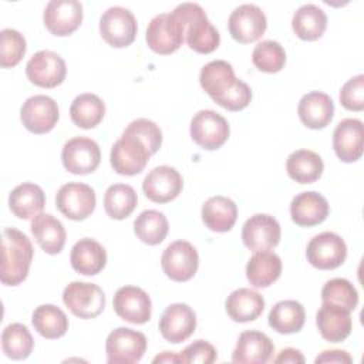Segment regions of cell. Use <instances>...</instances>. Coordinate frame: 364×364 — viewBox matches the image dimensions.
<instances>
[{"instance_id": "46", "label": "cell", "mask_w": 364, "mask_h": 364, "mask_svg": "<svg viewBox=\"0 0 364 364\" xmlns=\"http://www.w3.org/2000/svg\"><path fill=\"white\" fill-rule=\"evenodd\" d=\"M179 355H181V361L185 364H192V363L210 364L218 358L215 347L205 340H196L191 343L183 348V351H181Z\"/></svg>"}, {"instance_id": "40", "label": "cell", "mask_w": 364, "mask_h": 364, "mask_svg": "<svg viewBox=\"0 0 364 364\" xmlns=\"http://www.w3.org/2000/svg\"><path fill=\"white\" fill-rule=\"evenodd\" d=\"M34 347L33 336L28 328L21 323L9 324L1 333L3 353L11 360L27 358Z\"/></svg>"}, {"instance_id": "25", "label": "cell", "mask_w": 364, "mask_h": 364, "mask_svg": "<svg viewBox=\"0 0 364 364\" xmlns=\"http://www.w3.org/2000/svg\"><path fill=\"white\" fill-rule=\"evenodd\" d=\"M297 112L300 121L311 129L327 127L334 117V102L326 92L311 91L301 97Z\"/></svg>"}, {"instance_id": "21", "label": "cell", "mask_w": 364, "mask_h": 364, "mask_svg": "<svg viewBox=\"0 0 364 364\" xmlns=\"http://www.w3.org/2000/svg\"><path fill=\"white\" fill-rule=\"evenodd\" d=\"M274 353V344L262 331L246 330L236 343L232 353V361L240 364H264Z\"/></svg>"}, {"instance_id": "10", "label": "cell", "mask_w": 364, "mask_h": 364, "mask_svg": "<svg viewBox=\"0 0 364 364\" xmlns=\"http://www.w3.org/2000/svg\"><path fill=\"white\" fill-rule=\"evenodd\" d=\"M307 260L320 270H331L341 266L347 257L346 242L334 232L316 235L306 249Z\"/></svg>"}, {"instance_id": "3", "label": "cell", "mask_w": 364, "mask_h": 364, "mask_svg": "<svg viewBox=\"0 0 364 364\" xmlns=\"http://www.w3.org/2000/svg\"><path fill=\"white\" fill-rule=\"evenodd\" d=\"M151 154L141 138L124 131L111 148V166L119 175L132 176L144 171Z\"/></svg>"}, {"instance_id": "7", "label": "cell", "mask_w": 364, "mask_h": 364, "mask_svg": "<svg viewBox=\"0 0 364 364\" xmlns=\"http://www.w3.org/2000/svg\"><path fill=\"white\" fill-rule=\"evenodd\" d=\"M63 301L80 318H94L105 307V294L94 283L71 282L63 291Z\"/></svg>"}, {"instance_id": "11", "label": "cell", "mask_w": 364, "mask_h": 364, "mask_svg": "<svg viewBox=\"0 0 364 364\" xmlns=\"http://www.w3.org/2000/svg\"><path fill=\"white\" fill-rule=\"evenodd\" d=\"M199 256L192 243L175 240L166 246L161 257L164 273L175 282H188L198 270Z\"/></svg>"}, {"instance_id": "9", "label": "cell", "mask_w": 364, "mask_h": 364, "mask_svg": "<svg viewBox=\"0 0 364 364\" xmlns=\"http://www.w3.org/2000/svg\"><path fill=\"white\" fill-rule=\"evenodd\" d=\"M97 198L94 189L81 182L63 185L55 195L57 209L71 220H84L95 209Z\"/></svg>"}, {"instance_id": "19", "label": "cell", "mask_w": 364, "mask_h": 364, "mask_svg": "<svg viewBox=\"0 0 364 364\" xmlns=\"http://www.w3.org/2000/svg\"><path fill=\"white\" fill-rule=\"evenodd\" d=\"M183 182L181 173L168 165H161L148 172L142 182L145 196L155 203L173 200L182 191Z\"/></svg>"}, {"instance_id": "15", "label": "cell", "mask_w": 364, "mask_h": 364, "mask_svg": "<svg viewBox=\"0 0 364 364\" xmlns=\"http://www.w3.org/2000/svg\"><path fill=\"white\" fill-rule=\"evenodd\" d=\"M20 118L24 128L30 132L46 134L55 127L60 118L58 105L48 95H33L23 104Z\"/></svg>"}, {"instance_id": "1", "label": "cell", "mask_w": 364, "mask_h": 364, "mask_svg": "<svg viewBox=\"0 0 364 364\" xmlns=\"http://www.w3.org/2000/svg\"><path fill=\"white\" fill-rule=\"evenodd\" d=\"M33 255V245L24 233L14 228H6L1 239V283L6 286L20 284L28 274Z\"/></svg>"}, {"instance_id": "29", "label": "cell", "mask_w": 364, "mask_h": 364, "mask_svg": "<svg viewBox=\"0 0 364 364\" xmlns=\"http://www.w3.org/2000/svg\"><path fill=\"white\" fill-rule=\"evenodd\" d=\"M46 205L43 189L31 182L17 185L9 195V208L20 219H34Z\"/></svg>"}, {"instance_id": "16", "label": "cell", "mask_w": 364, "mask_h": 364, "mask_svg": "<svg viewBox=\"0 0 364 364\" xmlns=\"http://www.w3.org/2000/svg\"><path fill=\"white\" fill-rule=\"evenodd\" d=\"M242 240L252 252L274 249L280 242V225L270 215H253L242 228Z\"/></svg>"}, {"instance_id": "6", "label": "cell", "mask_w": 364, "mask_h": 364, "mask_svg": "<svg viewBox=\"0 0 364 364\" xmlns=\"http://www.w3.org/2000/svg\"><path fill=\"white\" fill-rule=\"evenodd\" d=\"M136 18L131 10L114 6L107 9L100 18V34L107 44L115 48L129 46L136 37Z\"/></svg>"}, {"instance_id": "5", "label": "cell", "mask_w": 364, "mask_h": 364, "mask_svg": "<svg viewBox=\"0 0 364 364\" xmlns=\"http://www.w3.org/2000/svg\"><path fill=\"white\" fill-rule=\"evenodd\" d=\"M146 350V337L141 331L118 327L105 341L108 364H132L142 358Z\"/></svg>"}, {"instance_id": "36", "label": "cell", "mask_w": 364, "mask_h": 364, "mask_svg": "<svg viewBox=\"0 0 364 364\" xmlns=\"http://www.w3.org/2000/svg\"><path fill=\"white\" fill-rule=\"evenodd\" d=\"M105 114V104L102 100L91 92L80 94L74 98L70 107L71 121L84 129L97 127Z\"/></svg>"}, {"instance_id": "38", "label": "cell", "mask_w": 364, "mask_h": 364, "mask_svg": "<svg viewBox=\"0 0 364 364\" xmlns=\"http://www.w3.org/2000/svg\"><path fill=\"white\" fill-rule=\"evenodd\" d=\"M138 203L135 189L127 183L111 185L104 195V209L111 219L122 220L128 218Z\"/></svg>"}, {"instance_id": "44", "label": "cell", "mask_w": 364, "mask_h": 364, "mask_svg": "<svg viewBox=\"0 0 364 364\" xmlns=\"http://www.w3.org/2000/svg\"><path fill=\"white\" fill-rule=\"evenodd\" d=\"M127 132H131L142 139L145 146L148 148L149 154L154 155L158 152L162 144V131L161 128L151 119L146 118H138L128 124L125 128Z\"/></svg>"}, {"instance_id": "13", "label": "cell", "mask_w": 364, "mask_h": 364, "mask_svg": "<svg viewBox=\"0 0 364 364\" xmlns=\"http://www.w3.org/2000/svg\"><path fill=\"white\" fill-rule=\"evenodd\" d=\"M229 33L233 40L247 44L259 40L267 27V20L262 9L256 4H240L229 16Z\"/></svg>"}, {"instance_id": "12", "label": "cell", "mask_w": 364, "mask_h": 364, "mask_svg": "<svg viewBox=\"0 0 364 364\" xmlns=\"http://www.w3.org/2000/svg\"><path fill=\"white\" fill-rule=\"evenodd\" d=\"M61 161L68 172L87 175L98 168L101 151L94 139L87 136H74L64 144Z\"/></svg>"}, {"instance_id": "17", "label": "cell", "mask_w": 364, "mask_h": 364, "mask_svg": "<svg viewBox=\"0 0 364 364\" xmlns=\"http://www.w3.org/2000/svg\"><path fill=\"white\" fill-rule=\"evenodd\" d=\"M44 26L54 36H70L82 21V4L77 0H51L43 13Z\"/></svg>"}, {"instance_id": "35", "label": "cell", "mask_w": 364, "mask_h": 364, "mask_svg": "<svg viewBox=\"0 0 364 364\" xmlns=\"http://www.w3.org/2000/svg\"><path fill=\"white\" fill-rule=\"evenodd\" d=\"M269 326L280 334L297 333L303 328L306 313L304 307L296 300H282L269 313Z\"/></svg>"}, {"instance_id": "26", "label": "cell", "mask_w": 364, "mask_h": 364, "mask_svg": "<svg viewBox=\"0 0 364 364\" xmlns=\"http://www.w3.org/2000/svg\"><path fill=\"white\" fill-rule=\"evenodd\" d=\"M316 324L321 337L330 343L346 340L353 328L350 311L326 303H323L316 314Z\"/></svg>"}, {"instance_id": "14", "label": "cell", "mask_w": 364, "mask_h": 364, "mask_svg": "<svg viewBox=\"0 0 364 364\" xmlns=\"http://www.w3.org/2000/svg\"><path fill=\"white\" fill-rule=\"evenodd\" d=\"M26 74L34 85L54 88L64 81L67 67L65 61L57 53L40 50L27 61Z\"/></svg>"}, {"instance_id": "32", "label": "cell", "mask_w": 364, "mask_h": 364, "mask_svg": "<svg viewBox=\"0 0 364 364\" xmlns=\"http://www.w3.org/2000/svg\"><path fill=\"white\" fill-rule=\"evenodd\" d=\"M282 273V260L274 252H255L246 264V277L253 287H267L273 284Z\"/></svg>"}, {"instance_id": "8", "label": "cell", "mask_w": 364, "mask_h": 364, "mask_svg": "<svg viewBox=\"0 0 364 364\" xmlns=\"http://www.w3.org/2000/svg\"><path fill=\"white\" fill-rule=\"evenodd\" d=\"M230 128L225 117L213 109L198 111L191 121V136L202 148L213 151L229 138Z\"/></svg>"}, {"instance_id": "30", "label": "cell", "mask_w": 364, "mask_h": 364, "mask_svg": "<svg viewBox=\"0 0 364 364\" xmlns=\"http://www.w3.org/2000/svg\"><path fill=\"white\" fill-rule=\"evenodd\" d=\"M237 219L236 203L226 196H212L202 206V220L212 232H229Z\"/></svg>"}, {"instance_id": "34", "label": "cell", "mask_w": 364, "mask_h": 364, "mask_svg": "<svg viewBox=\"0 0 364 364\" xmlns=\"http://www.w3.org/2000/svg\"><path fill=\"white\" fill-rule=\"evenodd\" d=\"M289 176L299 183L316 182L324 169L323 159L310 149H297L291 152L286 161Z\"/></svg>"}, {"instance_id": "18", "label": "cell", "mask_w": 364, "mask_h": 364, "mask_svg": "<svg viewBox=\"0 0 364 364\" xmlns=\"http://www.w3.org/2000/svg\"><path fill=\"white\" fill-rule=\"evenodd\" d=\"M118 317L132 324H144L151 318L152 303L145 290L136 286L119 287L112 300Z\"/></svg>"}, {"instance_id": "43", "label": "cell", "mask_w": 364, "mask_h": 364, "mask_svg": "<svg viewBox=\"0 0 364 364\" xmlns=\"http://www.w3.org/2000/svg\"><path fill=\"white\" fill-rule=\"evenodd\" d=\"M27 44L21 33L13 28H4L0 31V65L10 68L17 65L24 53Z\"/></svg>"}, {"instance_id": "49", "label": "cell", "mask_w": 364, "mask_h": 364, "mask_svg": "<svg viewBox=\"0 0 364 364\" xmlns=\"http://www.w3.org/2000/svg\"><path fill=\"white\" fill-rule=\"evenodd\" d=\"M154 363H182L181 355L169 351H164L161 355H156L154 358Z\"/></svg>"}, {"instance_id": "33", "label": "cell", "mask_w": 364, "mask_h": 364, "mask_svg": "<svg viewBox=\"0 0 364 364\" xmlns=\"http://www.w3.org/2000/svg\"><path fill=\"white\" fill-rule=\"evenodd\" d=\"M327 27L326 13L316 4L300 6L291 18V28L294 34L306 41L318 40Z\"/></svg>"}, {"instance_id": "47", "label": "cell", "mask_w": 364, "mask_h": 364, "mask_svg": "<svg viewBox=\"0 0 364 364\" xmlns=\"http://www.w3.org/2000/svg\"><path fill=\"white\" fill-rule=\"evenodd\" d=\"M316 364H321V363H353V358L351 355L344 351V350H324L321 351L316 360H314Z\"/></svg>"}, {"instance_id": "27", "label": "cell", "mask_w": 364, "mask_h": 364, "mask_svg": "<svg viewBox=\"0 0 364 364\" xmlns=\"http://www.w3.org/2000/svg\"><path fill=\"white\" fill-rule=\"evenodd\" d=\"M70 262L77 273L94 276L104 269L107 263V252L97 240L84 237L73 246Z\"/></svg>"}, {"instance_id": "42", "label": "cell", "mask_w": 364, "mask_h": 364, "mask_svg": "<svg viewBox=\"0 0 364 364\" xmlns=\"http://www.w3.org/2000/svg\"><path fill=\"white\" fill-rule=\"evenodd\" d=\"M252 61L255 67L263 73H279L286 64V51L280 43L263 40L253 48Z\"/></svg>"}, {"instance_id": "41", "label": "cell", "mask_w": 364, "mask_h": 364, "mask_svg": "<svg viewBox=\"0 0 364 364\" xmlns=\"http://www.w3.org/2000/svg\"><path fill=\"white\" fill-rule=\"evenodd\" d=\"M321 300L326 304H333L351 313L358 304V293L350 280L336 277L323 286Z\"/></svg>"}, {"instance_id": "4", "label": "cell", "mask_w": 364, "mask_h": 364, "mask_svg": "<svg viewBox=\"0 0 364 364\" xmlns=\"http://www.w3.org/2000/svg\"><path fill=\"white\" fill-rule=\"evenodd\" d=\"M145 38L152 51L166 55L182 46L185 26L173 13H162L149 21Z\"/></svg>"}, {"instance_id": "39", "label": "cell", "mask_w": 364, "mask_h": 364, "mask_svg": "<svg viewBox=\"0 0 364 364\" xmlns=\"http://www.w3.org/2000/svg\"><path fill=\"white\" fill-rule=\"evenodd\" d=\"M168 219L166 216L155 209L141 212L134 220V232L139 240L146 245H159L168 235Z\"/></svg>"}, {"instance_id": "23", "label": "cell", "mask_w": 364, "mask_h": 364, "mask_svg": "<svg viewBox=\"0 0 364 364\" xmlns=\"http://www.w3.org/2000/svg\"><path fill=\"white\" fill-rule=\"evenodd\" d=\"M328 212L330 206L327 199L314 191L296 195L290 203L291 220L304 228L320 225L326 220Z\"/></svg>"}, {"instance_id": "28", "label": "cell", "mask_w": 364, "mask_h": 364, "mask_svg": "<svg viewBox=\"0 0 364 364\" xmlns=\"http://www.w3.org/2000/svg\"><path fill=\"white\" fill-rule=\"evenodd\" d=\"M225 309L233 321L247 323L256 320L262 314L264 309V299L256 290L240 287L228 296Z\"/></svg>"}, {"instance_id": "45", "label": "cell", "mask_w": 364, "mask_h": 364, "mask_svg": "<svg viewBox=\"0 0 364 364\" xmlns=\"http://www.w3.org/2000/svg\"><path fill=\"white\" fill-rule=\"evenodd\" d=\"M340 102L346 109H364V75L358 74L350 78L340 90Z\"/></svg>"}, {"instance_id": "20", "label": "cell", "mask_w": 364, "mask_h": 364, "mask_svg": "<svg viewBox=\"0 0 364 364\" xmlns=\"http://www.w3.org/2000/svg\"><path fill=\"white\" fill-rule=\"evenodd\" d=\"M195 328L196 314L185 303H173L168 306L159 320V331L162 337L173 344L189 338Z\"/></svg>"}, {"instance_id": "31", "label": "cell", "mask_w": 364, "mask_h": 364, "mask_svg": "<svg viewBox=\"0 0 364 364\" xmlns=\"http://www.w3.org/2000/svg\"><path fill=\"white\" fill-rule=\"evenodd\" d=\"M31 233L40 247L48 255H57L65 245L63 223L50 213H40L31 220Z\"/></svg>"}, {"instance_id": "2", "label": "cell", "mask_w": 364, "mask_h": 364, "mask_svg": "<svg viewBox=\"0 0 364 364\" xmlns=\"http://www.w3.org/2000/svg\"><path fill=\"white\" fill-rule=\"evenodd\" d=\"M185 26V38L196 53L209 54L220 43V34L198 3H181L172 11Z\"/></svg>"}, {"instance_id": "22", "label": "cell", "mask_w": 364, "mask_h": 364, "mask_svg": "<svg viewBox=\"0 0 364 364\" xmlns=\"http://www.w3.org/2000/svg\"><path fill=\"white\" fill-rule=\"evenodd\" d=\"M363 122L357 118H344L333 132V148L343 162H355L363 155Z\"/></svg>"}, {"instance_id": "24", "label": "cell", "mask_w": 364, "mask_h": 364, "mask_svg": "<svg viewBox=\"0 0 364 364\" xmlns=\"http://www.w3.org/2000/svg\"><path fill=\"white\" fill-rule=\"evenodd\" d=\"M200 87L218 104L237 82L232 64L215 60L205 64L199 74Z\"/></svg>"}, {"instance_id": "37", "label": "cell", "mask_w": 364, "mask_h": 364, "mask_svg": "<svg viewBox=\"0 0 364 364\" xmlns=\"http://www.w3.org/2000/svg\"><path fill=\"white\" fill-rule=\"evenodd\" d=\"M31 323L37 333L48 340L60 338L68 330V318L65 313L54 304L38 306L33 313Z\"/></svg>"}, {"instance_id": "48", "label": "cell", "mask_w": 364, "mask_h": 364, "mask_svg": "<svg viewBox=\"0 0 364 364\" xmlns=\"http://www.w3.org/2000/svg\"><path fill=\"white\" fill-rule=\"evenodd\" d=\"M274 363H290V364H303L304 363V357L303 354L296 350V348H283L279 355L274 358Z\"/></svg>"}]
</instances>
